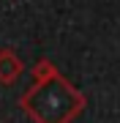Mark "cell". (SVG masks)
<instances>
[{
	"mask_svg": "<svg viewBox=\"0 0 120 123\" xmlns=\"http://www.w3.org/2000/svg\"><path fill=\"white\" fill-rule=\"evenodd\" d=\"M19 107L33 123H71L87 107V98L66 77L55 74L44 82H33L22 93Z\"/></svg>",
	"mask_w": 120,
	"mask_h": 123,
	"instance_id": "1",
	"label": "cell"
},
{
	"mask_svg": "<svg viewBox=\"0 0 120 123\" xmlns=\"http://www.w3.org/2000/svg\"><path fill=\"white\" fill-rule=\"evenodd\" d=\"M55 74H60V71L55 68V66H52V60H46V57H41V60L36 63V66L30 68V77H33V82H44V79L55 77Z\"/></svg>",
	"mask_w": 120,
	"mask_h": 123,
	"instance_id": "3",
	"label": "cell"
},
{
	"mask_svg": "<svg viewBox=\"0 0 120 123\" xmlns=\"http://www.w3.org/2000/svg\"><path fill=\"white\" fill-rule=\"evenodd\" d=\"M22 74H25V63L19 60V55L14 49L3 47L0 49V82L3 85H14Z\"/></svg>",
	"mask_w": 120,
	"mask_h": 123,
	"instance_id": "2",
	"label": "cell"
}]
</instances>
